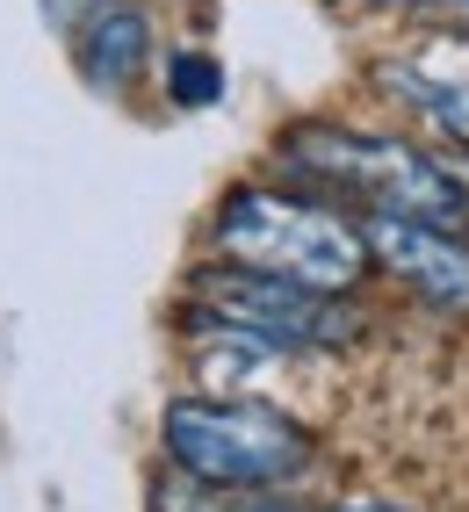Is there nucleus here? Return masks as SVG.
I'll return each mask as SVG.
<instances>
[{"instance_id":"6","label":"nucleus","mask_w":469,"mask_h":512,"mask_svg":"<svg viewBox=\"0 0 469 512\" xmlns=\"http://www.w3.org/2000/svg\"><path fill=\"white\" fill-rule=\"evenodd\" d=\"M73 58H80V73L102 94H123L152 65V15L138 8V0H87Z\"/></svg>"},{"instance_id":"9","label":"nucleus","mask_w":469,"mask_h":512,"mask_svg":"<svg viewBox=\"0 0 469 512\" xmlns=\"http://www.w3.org/2000/svg\"><path fill=\"white\" fill-rule=\"evenodd\" d=\"M152 512H224V491L217 484H195V476H181L174 462H166L159 491H152Z\"/></svg>"},{"instance_id":"3","label":"nucleus","mask_w":469,"mask_h":512,"mask_svg":"<svg viewBox=\"0 0 469 512\" xmlns=\"http://www.w3.org/2000/svg\"><path fill=\"white\" fill-rule=\"evenodd\" d=\"M159 448L181 476H195V484L275 491V484L311 469L318 440L260 397H174L159 412Z\"/></svg>"},{"instance_id":"5","label":"nucleus","mask_w":469,"mask_h":512,"mask_svg":"<svg viewBox=\"0 0 469 512\" xmlns=\"http://www.w3.org/2000/svg\"><path fill=\"white\" fill-rule=\"evenodd\" d=\"M361 246L368 267H383L390 282H405L433 311H469V238L419 224V217H361Z\"/></svg>"},{"instance_id":"4","label":"nucleus","mask_w":469,"mask_h":512,"mask_svg":"<svg viewBox=\"0 0 469 512\" xmlns=\"http://www.w3.org/2000/svg\"><path fill=\"white\" fill-rule=\"evenodd\" d=\"M188 296H195V325L267 339L275 354H332V347H347V339H361V311L347 296L260 275V267L210 260L203 275L188 282Z\"/></svg>"},{"instance_id":"11","label":"nucleus","mask_w":469,"mask_h":512,"mask_svg":"<svg viewBox=\"0 0 469 512\" xmlns=\"http://www.w3.org/2000/svg\"><path fill=\"white\" fill-rule=\"evenodd\" d=\"M224 512H296V505H289L282 491H246L239 505H224Z\"/></svg>"},{"instance_id":"1","label":"nucleus","mask_w":469,"mask_h":512,"mask_svg":"<svg viewBox=\"0 0 469 512\" xmlns=\"http://www.w3.org/2000/svg\"><path fill=\"white\" fill-rule=\"evenodd\" d=\"M275 166L289 181H304L318 202H354L361 217H419L441 231H469V174L405 138H376V130L347 123H296L282 130Z\"/></svg>"},{"instance_id":"12","label":"nucleus","mask_w":469,"mask_h":512,"mask_svg":"<svg viewBox=\"0 0 469 512\" xmlns=\"http://www.w3.org/2000/svg\"><path fill=\"white\" fill-rule=\"evenodd\" d=\"M412 8H469V0H412Z\"/></svg>"},{"instance_id":"10","label":"nucleus","mask_w":469,"mask_h":512,"mask_svg":"<svg viewBox=\"0 0 469 512\" xmlns=\"http://www.w3.org/2000/svg\"><path fill=\"white\" fill-rule=\"evenodd\" d=\"M325 512H412V505H405V498H383V491H354V498L325 505Z\"/></svg>"},{"instance_id":"2","label":"nucleus","mask_w":469,"mask_h":512,"mask_svg":"<svg viewBox=\"0 0 469 512\" xmlns=\"http://www.w3.org/2000/svg\"><path fill=\"white\" fill-rule=\"evenodd\" d=\"M210 246L231 267H260V275L332 289V296H347L368 275L361 224L340 217L332 202L289 195V188H231L210 217Z\"/></svg>"},{"instance_id":"7","label":"nucleus","mask_w":469,"mask_h":512,"mask_svg":"<svg viewBox=\"0 0 469 512\" xmlns=\"http://www.w3.org/2000/svg\"><path fill=\"white\" fill-rule=\"evenodd\" d=\"M383 80L397 101H412V109L441 130V138H455L469 152V73H426V65H383Z\"/></svg>"},{"instance_id":"8","label":"nucleus","mask_w":469,"mask_h":512,"mask_svg":"<svg viewBox=\"0 0 469 512\" xmlns=\"http://www.w3.org/2000/svg\"><path fill=\"white\" fill-rule=\"evenodd\" d=\"M166 101H174V109H217L224 101V65L210 51H174L166 58Z\"/></svg>"}]
</instances>
